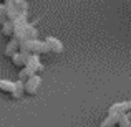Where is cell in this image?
Masks as SVG:
<instances>
[{
    "label": "cell",
    "instance_id": "1",
    "mask_svg": "<svg viewBox=\"0 0 131 127\" xmlns=\"http://www.w3.org/2000/svg\"><path fill=\"white\" fill-rule=\"evenodd\" d=\"M13 25H15V35H13V38L18 40L20 43H25L28 40H37L38 32L27 22V17H20V18L13 20Z\"/></svg>",
    "mask_w": 131,
    "mask_h": 127
},
{
    "label": "cell",
    "instance_id": "2",
    "mask_svg": "<svg viewBox=\"0 0 131 127\" xmlns=\"http://www.w3.org/2000/svg\"><path fill=\"white\" fill-rule=\"evenodd\" d=\"M42 73H43V64H42L40 56L32 54V56H30V60H28V63H27V66L23 68V69H20L18 81L25 83L28 78H32V76H40Z\"/></svg>",
    "mask_w": 131,
    "mask_h": 127
},
{
    "label": "cell",
    "instance_id": "3",
    "mask_svg": "<svg viewBox=\"0 0 131 127\" xmlns=\"http://www.w3.org/2000/svg\"><path fill=\"white\" fill-rule=\"evenodd\" d=\"M20 50L25 51V53H28V54H37V56L50 53L48 48H47V45H45V41H38V40H28V41L22 43Z\"/></svg>",
    "mask_w": 131,
    "mask_h": 127
},
{
    "label": "cell",
    "instance_id": "4",
    "mask_svg": "<svg viewBox=\"0 0 131 127\" xmlns=\"http://www.w3.org/2000/svg\"><path fill=\"white\" fill-rule=\"evenodd\" d=\"M42 84V78L40 76H32L23 83V91H25L27 96H35L38 92V88Z\"/></svg>",
    "mask_w": 131,
    "mask_h": 127
},
{
    "label": "cell",
    "instance_id": "5",
    "mask_svg": "<svg viewBox=\"0 0 131 127\" xmlns=\"http://www.w3.org/2000/svg\"><path fill=\"white\" fill-rule=\"evenodd\" d=\"M43 41H45V45H47V48H48V51H50L51 54H61V53L65 51L63 43H61L58 38H55V36H47Z\"/></svg>",
    "mask_w": 131,
    "mask_h": 127
},
{
    "label": "cell",
    "instance_id": "6",
    "mask_svg": "<svg viewBox=\"0 0 131 127\" xmlns=\"http://www.w3.org/2000/svg\"><path fill=\"white\" fill-rule=\"evenodd\" d=\"M30 56H32V54H28V53H25V51L20 50L15 56H12V64L15 68H18V69H23V68L27 66V63H28Z\"/></svg>",
    "mask_w": 131,
    "mask_h": 127
},
{
    "label": "cell",
    "instance_id": "7",
    "mask_svg": "<svg viewBox=\"0 0 131 127\" xmlns=\"http://www.w3.org/2000/svg\"><path fill=\"white\" fill-rule=\"evenodd\" d=\"M20 46H22V43H20L18 40L12 38V40L8 41V45H7L5 51H3V56H5V58H10V60H12V56H15V54L20 51Z\"/></svg>",
    "mask_w": 131,
    "mask_h": 127
},
{
    "label": "cell",
    "instance_id": "8",
    "mask_svg": "<svg viewBox=\"0 0 131 127\" xmlns=\"http://www.w3.org/2000/svg\"><path fill=\"white\" fill-rule=\"evenodd\" d=\"M123 114H116V112H108L106 119L100 124V127H118V122L121 121Z\"/></svg>",
    "mask_w": 131,
    "mask_h": 127
},
{
    "label": "cell",
    "instance_id": "9",
    "mask_svg": "<svg viewBox=\"0 0 131 127\" xmlns=\"http://www.w3.org/2000/svg\"><path fill=\"white\" fill-rule=\"evenodd\" d=\"M17 88V83H12V81H7V79H0V92H7V94L13 96Z\"/></svg>",
    "mask_w": 131,
    "mask_h": 127
},
{
    "label": "cell",
    "instance_id": "10",
    "mask_svg": "<svg viewBox=\"0 0 131 127\" xmlns=\"http://www.w3.org/2000/svg\"><path fill=\"white\" fill-rule=\"evenodd\" d=\"M2 33L5 38H13V35H15V25H13V22H7L2 25Z\"/></svg>",
    "mask_w": 131,
    "mask_h": 127
},
{
    "label": "cell",
    "instance_id": "11",
    "mask_svg": "<svg viewBox=\"0 0 131 127\" xmlns=\"http://www.w3.org/2000/svg\"><path fill=\"white\" fill-rule=\"evenodd\" d=\"M10 10H8V5H0V26L3 23L10 22Z\"/></svg>",
    "mask_w": 131,
    "mask_h": 127
},
{
    "label": "cell",
    "instance_id": "12",
    "mask_svg": "<svg viewBox=\"0 0 131 127\" xmlns=\"http://www.w3.org/2000/svg\"><path fill=\"white\" fill-rule=\"evenodd\" d=\"M118 127H131V121L128 117H126V114L121 117V121L118 122Z\"/></svg>",
    "mask_w": 131,
    "mask_h": 127
},
{
    "label": "cell",
    "instance_id": "13",
    "mask_svg": "<svg viewBox=\"0 0 131 127\" xmlns=\"http://www.w3.org/2000/svg\"><path fill=\"white\" fill-rule=\"evenodd\" d=\"M12 0H0V5H8Z\"/></svg>",
    "mask_w": 131,
    "mask_h": 127
},
{
    "label": "cell",
    "instance_id": "14",
    "mask_svg": "<svg viewBox=\"0 0 131 127\" xmlns=\"http://www.w3.org/2000/svg\"><path fill=\"white\" fill-rule=\"evenodd\" d=\"M126 117H128L129 121H131V112H128V114H126Z\"/></svg>",
    "mask_w": 131,
    "mask_h": 127
}]
</instances>
